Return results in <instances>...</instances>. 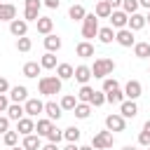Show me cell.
<instances>
[{
  "instance_id": "6da1fadb",
  "label": "cell",
  "mask_w": 150,
  "mask_h": 150,
  "mask_svg": "<svg viewBox=\"0 0 150 150\" xmlns=\"http://www.w3.org/2000/svg\"><path fill=\"white\" fill-rule=\"evenodd\" d=\"M61 84H63V80H59L56 75H45V77H40L38 89L42 96H54V94H61Z\"/></svg>"
},
{
  "instance_id": "7a4b0ae2",
  "label": "cell",
  "mask_w": 150,
  "mask_h": 150,
  "mask_svg": "<svg viewBox=\"0 0 150 150\" xmlns=\"http://www.w3.org/2000/svg\"><path fill=\"white\" fill-rule=\"evenodd\" d=\"M112 70H115V61L108 59V56H98V59L94 61V66H91V77L103 80V77L112 75Z\"/></svg>"
},
{
  "instance_id": "3957f363",
  "label": "cell",
  "mask_w": 150,
  "mask_h": 150,
  "mask_svg": "<svg viewBox=\"0 0 150 150\" xmlns=\"http://www.w3.org/2000/svg\"><path fill=\"white\" fill-rule=\"evenodd\" d=\"M98 33V16L96 14H84L82 19V38L91 42V38H96Z\"/></svg>"
},
{
  "instance_id": "277c9868",
  "label": "cell",
  "mask_w": 150,
  "mask_h": 150,
  "mask_svg": "<svg viewBox=\"0 0 150 150\" xmlns=\"http://www.w3.org/2000/svg\"><path fill=\"white\" fill-rule=\"evenodd\" d=\"M115 145V136H112V131H98V134H94V138H91V148L94 150H108V148H112Z\"/></svg>"
},
{
  "instance_id": "5b68a950",
  "label": "cell",
  "mask_w": 150,
  "mask_h": 150,
  "mask_svg": "<svg viewBox=\"0 0 150 150\" xmlns=\"http://www.w3.org/2000/svg\"><path fill=\"white\" fill-rule=\"evenodd\" d=\"M105 129L112 131V134H120V131L127 129V120L120 112H110V115H105Z\"/></svg>"
},
{
  "instance_id": "8992f818",
  "label": "cell",
  "mask_w": 150,
  "mask_h": 150,
  "mask_svg": "<svg viewBox=\"0 0 150 150\" xmlns=\"http://www.w3.org/2000/svg\"><path fill=\"white\" fill-rule=\"evenodd\" d=\"M23 19L30 23V21H38L40 19V7H42V2L40 0H23Z\"/></svg>"
},
{
  "instance_id": "52a82bcc",
  "label": "cell",
  "mask_w": 150,
  "mask_h": 150,
  "mask_svg": "<svg viewBox=\"0 0 150 150\" xmlns=\"http://www.w3.org/2000/svg\"><path fill=\"white\" fill-rule=\"evenodd\" d=\"M115 42H117L120 47H134V42H136L134 30H129V28H120V30H115Z\"/></svg>"
},
{
  "instance_id": "ba28073f",
  "label": "cell",
  "mask_w": 150,
  "mask_h": 150,
  "mask_svg": "<svg viewBox=\"0 0 150 150\" xmlns=\"http://www.w3.org/2000/svg\"><path fill=\"white\" fill-rule=\"evenodd\" d=\"M42 110H45V103H42L40 98H26V101H23V112H26L28 117H38Z\"/></svg>"
},
{
  "instance_id": "9c48e42d",
  "label": "cell",
  "mask_w": 150,
  "mask_h": 150,
  "mask_svg": "<svg viewBox=\"0 0 150 150\" xmlns=\"http://www.w3.org/2000/svg\"><path fill=\"white\" fill-rule=\"evenodd\" d=\"M120 115H122L124 120H134V117L138 115V105H136V101L124 98V101L120 103Z\"/></svg>"
},
{
  "instance_id": "30bf717a",
  "label": "cell",
  "mask_w": 150,
  "mask_h": 150,
  "mask_svg": "<svg viewBox=\"0 0 150 150\" xmlns=\"http://www.w3.org/2000/svg\"><path fill=\"white\" fill-rule=\"evenodd\" d=\"M108 19H110V28H117V30H120V28H127V19H129V14L122 12V9H112Z\"/></svg>"
},
{
  "instance_id": "8fae6325",
  "label": "cell",
  "mask_w": 150,
  "mask_h": 150,
  "mask_svg": "<svg viewBox=\"0 0 150 150\" xmlns=\"http://www.w3.org/2000/svg\"><path fill=\"white\" fill-rule=\"evenodd\" d=\"M124 98H131V101H136L141 94H143V87H141V82L138 80H129L127 84H124Z\"/></svg>"
},
{
  "instance_id": "7c38bea8",
  "label": "cell",
  "mask_w": 150,
  "mask_h": 150,
  "mask_svg": "<svg viewBox=\"0 0 150 150\" xmlns=\"http://www.w3.org/2000/svg\"><path fill=\"white\" fill-rule=\"evenodd\" d=\"M16 134H19V136H28V134H35V122H33V117L23 115V117L16 122Z\"/></svg>"
},
{
  "instance_id": "4fadbf2b",
  "label": "cell",
  "mask_w": 150,
  "mask_h": 150,
  "mask_svg": "<svg viewBox=\"0 0 150 150\" xmlns=\"http://www.w3.org/2000/svg\"><path fill=\"white\" fill-rule=\"evenodd\" d=\"M148 23H145V14H141V12H134V14H129V19H127V28L129 30H141V28H145Z\"/></svg>"
},
{
  "instance_id": "5bb4252c",
  "label": "cell",
  "mask_w": 150,
  "mask_h": 150,
  "mask_svg": "<svg viewBox=\"0 0 150 150\" xmlns=\"http://www.w3.org/2000/svg\"><path fill=\"white\" fill-rule=\"evenodd\" d=\"M9 33H12L14 38L26 35V33H28V21H26V19H12V21H9Z\"/></svg>"
},
{
  "instance_id": "9a60e30c",
  "label": "cell",
  "mask_w": 150,
  "mask_h": 150,
  "mask_svg": "<svg viewBox=\"0 0 150 150\" xmlns=\"http://www.w3.org/2000/svg\"><path fill=\"white\" fill-rule=\"evenodd\" d=\"M42 112H45V115H47L52 122H59V120H61V115H63V108H61L59 103H54V101H47Z\"/></svg>"
},
{
  "instance_id": "2e32d148",
  "label": "cell",
  "mask_w": 150,
  "mask_h": 150,
  "mask_svg": "<svg viewBox=\"0 0 150 150\" xmlns=\"http://www.w3.org/2000/svg\"><path fill=\"white\" fill-rule=\"evenodd\" d=\"M28 98V89L23 84H16V87H9V101L12 103H23Z\"/></svg>"
},
{
  "instance_id": "e0dca14e",
  "label": "cell",
  "mask_w": 150,
  "mask_h": 150,
  "mask_svg": "<svg viewBox=\"0 0 150 150\" xmlns=\"http://www.w3.org/2000/svg\"><path fill=\"white\" fill-rule=\"evenodd\" d=\"M75 54H77L80 59H91V56H94V45H91L89 40H82V42H77Z\"/></svg>"
},
{
  "instance_id": "ac0fdd59",
  "label": "cell",
  "mask_w": 150,
  "mask_h": 150,
  "mask_svg": "<svg viewBox=\"0 0 150 150\" xmlns=\"http://www.w3.org/2000/svg\"><path fill=\"white\" fill-rule=\"evenodd\" d=\"M73 77H75V80H77L80 84H87V82L91 80V68L82 63V66H77V68L73 70Z\"/></svg>"
},
{
  "instance_id": "d6986e66",
  "label": "cell",
  "mask_w": 150,
  "mask_h": 150,
  "mask_svg": "<svg viewBox=\"0 0 150 150\" xmlns=\"http://www.w3.org/2000/svg\"><path fill=\"white\" fill-rule=\"evenodd\" d=\"M35 26H38V33L49 35V33L54 30V19H52V16H40V19L35 21Z\"/></svg>"
},
{
  "instance_id": "ffe728a7",
  "label": "cell",
  "mask_w": 150,
  "mask_h": 150,
  "mask_svg": "<svg viewBox=\"0 0 150 150\" xmlns=\"http://www.w3.org/2000/svg\"><path fill=\"white\" fill-rule=\"evenodd\" d=\"M16 19V7L12 2H0V21H12Z\"/></svg>"
},
{
  "instance_id": "44dd1931",
  "label": "cell",
  "mask_w": 150,
  "mask_h": 150,
  "mask_svg": "<svg viewBox=\"0 0 150 150\" xmlns=\"http://www.w3.org/2000/svg\"><path fill=\"white\" fill-rule=\"evenodd\" d=\"M42 42H45V49H47V52H59V49H61V45H63V42H61V38H59V35H54V33L45 35V40H42Z\"/></svg>"
},
{
  "instance_id": "7402d4cb",
  "label": "cell",
  "mask_w": 150,
  "mask_h": 150,
  "mask_svg": "<svg viewBox=\"0 0 150 150\" xmlns=\"http://www.w3.org/2000/svg\"><path fill=\"white\" fill-rule=\"evenodd\" d=\"M96 38H98V42H101V45H110V42L115 40V28H110V26H105V28H98Z\"/></svg>"
},
{
  "instance_id": "603a6c76",
  "label": "cell",
  "mask_w": 150,
  "mask_h": 150,
  "mask_svg": "<svg viewBox=\"0 0 150 150\" xmlns=\"http://www.w3.org/2000/svg\"><path fill=\"white\" fill-rule=\"evenodd\" d=\"M40 70H42V66H40L38 61H28V63H23V70H21V73H23V77H30V80H33V77L40 75Z\"/></svg>"
},
{
  "instance_id": "cb8c5ba5",
  "label": "cell",
  "mask_w": 150,
  "mask_h": 150,
  "mask_svg": "<svg viewBox=\"0 0 150 150\" xmlns=\"http://www.w3.org/2000/svg\"><path fill=\"white\" fill-rule=\"evenodd\" d=\"M5 112H7V117H9V120H14V122H19V120H21V117L26 115V112H23V105H21V103H9Z\"/></svg>"
},
{
  "instance_id": "d4e9b609",
  "label": "cell",
  "mask_w": 150,
  "mask_h": 150,
  "mask_svg": "<svg viewBox=\"0 0 150 150\" xmlns=\"http://www.w3.org/2000/svg\"><path fill=\"white\" fill-rule=\"evenodd\" d=\"M124 101V91L117 87V89H112V91H105V103H110V105H120Z\"/></svg>"
},
{
  "instance_id": "484cf974",
  "label": "cell",
  "mask_w": 150,
  "mask_h": 150,
  "mask_svg": "<svg viewBox=\"0 0 150 150\" xmlns=\"http://www.w3.org/2000/svg\"><path fill=\"white\" fill-rule=\"evenodd\" d=\"M21 145H23V150H40L42 143H40V136L38 134H28V136H23V143Z\"/></svg>"
},
{
  "instance_id": "4316f807",
  "label": "cell",
  "mask_w": 150,
  "mask_h": 150,
  "mask_svg": "<svg viewBox=\"0 0 150 150\" xmlns=\"http://www.w3.org/2000/svg\"><path fill=\"white\" fill-rule=\"evenodd\" d=\"M110 12H112V7H110L105 0H98V2H96V7H94V14H96L98 19H108V16H110Z\"/></svg>"
},
{
  "instance_id": "83f0119b",
  "label": "cell",
  "mask_w": 150,
  "mask_h": 150,
  "mask_svg": "<svg viewBox=\"0 0 150 150\" xmlns=\"http://www.w3.org/2000/svg\"><path fill=\"white\" fill-rule=\"evenodd\" d=\"M73 70L75 68L70 63H56V77L59 80H70L73 77Z\"/></svg>"
},
{
  "instance_id": "f1b7e54d",
  "label": "cell",
  "mask_w": 150,
  "mask_h": 150,
  "mask_svg": "<svg viewBox=\"0 0 150 150\" xmlns=\"http://www.w3.org/2000/svg\"><path fill=\"white\" fill-rule=\"evenodd\" d=\"M73 112H75L77 120H87V117L91 115V103H80V101H77V105L73 108Z\"/></svg>"
},
{
  "instance_id": "f546056e",
  "label": "cell",
  "mask_w": 150,
  "mask_h": 150,
  "mask_svg": "<svg viewBox=\"0 0 150 150\" xmlns=\"http://www.w3.org/2000/svg\"><path fill=\"white\" fill-rule=\"evenodd\" d=\"M134 56L136 59H148L150 56V42H134Z\"/></svg>"
},
{
  "instance_id": "4dcf8cb0",
  "label": "cell",
  "mask_w": 150,
  "mask_h": 150,
  "mask_svg": "<svg viewBox=\"0 0 150 150\" xmlns=\"http://www.w3.org/2000/svg\"><path fill=\"white\" fill-rule=\"evenodd\" d=\"M80 136H82V131H80V129H77L75 124H73V127H66V129H63V138H66L68 143H77V141H80Z\"/></svg>"
},
{
  "instance_id": "1f68e13d",
  "label": "cell",
  "mask_w": 150,
  "mask_h": 150,
  "mask_svg": "<svg viewBox=\"0 0 150 150\" xmlns=\"http://www.w3.org/2000/svg\"><path fill=\"white\" fill-rule=\"evenodd\" d=\"M40 66H42L45 70L56 68V56H54V52H45V54H42V59H40Z\"/></svg>"
},
{
  "instance_id": "d6a6232c",
  "label": "cell",
  "mask_w": 150,
  "mask_h": 150,
  "mask_svg": "<svg viewBox=\"0 0 150 150\" xmlns=\"http://www.w3.org/2000/svg\"><path fill=\"white\" fill-rule=\"evenodd\" d=\"M52 127H54V124H52V120H49V117L38 120V124H35V134H38V136H47Z\"/></svg>"
},
{
  "instance_id": "836d02e7",
  "label": "cell",
  "mask_w": 150,
  "mask_h": 150,
  "mask_svg": "<svg viewBox=\"0 0 150 150\" xmlns=\"http://www.w3.org/2000/svg\"><path fill=\"white\" fill-rule=\"evenodd\" d=\"M84 14H87V9H84L82 5H70V9H68V16H70L73 21H82Z\"/></svg>"
},
{
  "instance_id": "e575fe53",
  "label": "cell",
  "mask_w": 150,
  "mask_h": 150,
  "mask_svg": "<svg viewBox=\"0 0 150 150\" xmlns=\"http://www.w3.org/2000/svg\"><path fill=\"white\" fill-rule=\"evenodd\" d=\"M138 145H143V148L150 145V120L143 124V129H141V134H138Z\"/></svg>"
},
{
  "instance_id": "d590c367",
  "label": "cell",
  "mask_w": 150,
  "mask_h": 150,
  "mask_svg": "<svg viewBox=\"0 0 150 150\" xmlns=\"http://www.w3.org/2000/svg\"><path fill=\"white\" fill-rule=\"evenodd\" d=\"M91 94H94V89H91L89 84H82L80 91H77V101H80V103H89V101H91Z\"/></svg>"
},
{
  "instance_id": "8d00e7d4",
  "label": "cell",
  "mask_w": 150,
  "mask_h": 150,
  "mask_svg": "<svg viewBox=\"0 0 150 150\" xmlns=\"http://www.w3.org/2000/svg\"><path fill=\"white\" fill-rule=\"evenodd\" d=\"M63 110H73L75 105H77V96H73V94H63V98H61V103H59Z\"/></svg>"
},
{
  "instance_id": "74e56055",
  "label": "cell",
  "mask_w": 150,
  "mask_h": 150,
  "mask_svg": "<svg viewBox=\"0 0 150 150\" xmlns=\"http://www.w3.org/2000/svg\"><path fill=\"white\" fill-rule=\"evenodd\" d=\"M49 143H59V141H63V129H59V127H52L49 129V134L45 136Z\"/></svg>"
},
{
  "instance_id": "f35d334b",
  "label": "cell",
  "mask_w": 150,
  "mask_h": 150,
  "mask_svg": "<svg viewBox=\"0 0 150 150\" xmlns=\"http://www.w3.org/2000/svg\"><path fill=\"white\" fill-rule=\"evenodd\" d=\"M30 47H33V40L30 38H26V35L16 38V49L19 52H30Z\"/></svg>"
},
{
  "instance_id": "ab89813d",
  "label": "cell",
  "mask_w": 150,
  "mask_h": 150,
  "mask_svg": "<svg viewBox=\"0 0 150 150\" xmlns=\"http://www.w3.org/2000/svg\"><path fill=\"white\" fill-rule=\"evenodd\" d=\"M89 103H91V108H101V105L105 103V91H96V89H94V94H91V101H89Z\"/></svg>"
},
{
  "instance_id": "60d3db41",
  "label": "cell",
  "mask_w": 150,
  "mask_h": 150,
  "mask_svg": "<svg viewBox=\"0 0 150 150\" xmlns=\"http://www.w3.org/2000/svg\"><path fill=\"white\" fill-rule=\"evenodd\" d=\"M2 141H5L7 148H14V145L19 143V134H16V131H5V134H2Z\"/></svg>"
},
{
  "instance_id": "b9f144b4",
  "label": "cell",
  "mask_w": 150,
  "mask_h": 150,
  "mask_svg": "<svg viewBox=\"0 0 150 150\" xmlns=\"http://www.w3.org/2000/svg\"><path fill=\"white\" fill-rule=\"evenodd\" d=\"M138 0H122V12H127V14H134V12H138Z\"/></svg>"
},
{
  "instance_id": "7bdbcfd3",
  "label": "cell",
  "mask_w": 150,
  "mask_h": 150,
  "mask_svg": "<svg viewBox=\"0 0 150 150\" xmlns=\"http://www.w3.org/2000/svg\"><path fill=\"white\" fill-rule=\"evenodd\" d=\"M120 87V82L115 80V77H103V87H101V91H112V89H117Z\"/></svg>"
},
{
  "instance_id": "ee69618b",
  "label": "cell",
  "mask_w": 150,
  "mask_h": 150,
  "mask_svg": "<svg viewBox=\"0 0 150 150\" xmlns=\"http://www.w3.org/2000/svg\"><path fill=\"white\" fill-rule=\"evenodd\" d=\"M9 117L7 115H0V134H5V131H9Z\"/></svg>"
},
{
  "instance_id": "f6af8a7d",
  "label": "cell",
  "mask_w": 150,
  "mask_h": 150,
  "mask_svg": "<svg viewBox=\"0 0 150 150\" xmlns=\"http://www.w3.org/2000/svg\"><path fill=\"white\" fill-rule=\"evenodd\" d=\"M7 91H9V82H7V77L0 75V94H7Z\"/></svg>"
},
{
  "instance_id": "bcb514c9",
  "label": "cell",
  "mask_w": 150,
  "mask_h": 150,
  "mask_svg": "<svg viewBox=\"0 0 150 150\" xmlns=\"http://www.w3.org/2000/svg\"><path fill=\"white\" fill-rule=\"evenodd\" d=\"M7 105H9V98H7L5 94H0V112H5V110H7Z\"/></svg>"
},
{
  "instance_id": "7dc6e473",
  "label": "cell",
  "mask_w": 150,
  "mask_h": 150,
  "mask_svg": "<svg viewBox=\"0 0 150 150\" xmlns=\"http://www.w3.org/2000/svg\"><path fill=\"white\" fill-rule=\"evenodd\" d=\"M59 5H61V0H45V7H49V9H59Z\"/></svg>"
},
{
  "instance_id": "c3c4849f",
  "label": "cell",
  "mask_w": 150,
  "mask_h": 150,
  "mask_svg": "<svg viewBox=\"0 0 150 150\" xmlns=\"http://www.w3.org/2000/svg\"><path fill=\"white\" fill-rule=\"evenodd\" d=\"M40 150H61V148H59V143H49L47 141L45 145H40Z\"/></svg>"
},
{
  "instance_id": "681fc988",
  "label": "cell",
  "mask_w": 150,
  "mask_h": 150,
  "mask_svg": "<svg viewBox=\"0 0 150 150\" xmlns=\"http://www.w3.org/2000/svg\"><path fill=\"white\" fill-rule=\"evenodd\" d=\"M105 2H108L112 9H122V0H105Z\"/></svg>"
},
{
  "instance_id": "f907efd6",
  "label": "cell",
  "mask_w": 150,
  "mask_h": 150,
  "mask_svg": "<svg viewBox=\"0 0 150 150\" xmlns=\"http://www.w3.org/2000/svg\"><path fill=\"white\" fill-rule=\"evenodd\" d=\"M63 150H80V145H77V143H68Z\"/></svg>"
},
{
  "instance_id": "816d5d0a",
  "label": "cell",
  "mask_w": 150,
  "mask_h": 150,
  "mask_svg": "<svg viewBox=\"0 0 150 150\" xmlns=\"http://www.w3.org/2000/svg\"><path fill=\"white\" fill-rule=\"evenodd\" d=\"M138 5H141V7H145V9H150V0H138Z\"/></svg>"
},
{
  "instance_id": "f5cc1de1",
  "label": "cell",
  "mask_w": 150,
  "mask_h": 150,
  "mask_svg": "<svg viewBox=\"0 0 150 150\" xmlns=\"http://www.w3.org/2000/svg\"><path fill=\"white\" fill-rule=\"evenodd\" d=\"M122 150H138V148H136V145H124Z\"/></svg>"
},
{
  "instance_id": "db71d44e",
  "label": "cell",
  "mask_w": 150,
  "mask_h": 150,
  "mask_svg": "<svg viewBox=\"0 0 150 150\" xmlns=\"http://www.w3.org/2000/svg\"><path fill=\"white\" fill-rule=\"evenodd\" d=\"M80 150H94L91 145H80Z\"/></svg>"
},
{
  "instance_id": "11a10c76",
  "label": "cell",
  "mask_w": 150,
  "mask_h": 150,
  "mask_svg": "<svg viewBox=\"0 0 150 150\" xmlns=\"http://www.w3.org/2000/svg\"><path fill=\"white\" fill-rule=\"evenodd\" d=\"M9 150H23V145H14V148H9Z\"/></svg>"
},
{
  "instance_id": "9f6ffc18",
  "label": "cell",
  "mask_w": 150,
  "mask_h": 150,
  "mask_svg": "<svg viewBox=\"0 0 150 150\" xmlns=\"http://www.w3.org/2000/svg\"><path fill=\"white\" fill-rule=\"evenodd\" d=\"M145 23H150V9H148V14H145Z\"/></svg>"
},
{
  "instance_id": "6f0895ef",
  "label": "cell",
  "mask_w": 150,
  "mask_h": 150,
  "mask_svg": "<svg viewBox=\"0 0 150 150\" xmlns=\"http://www.w3.org/2000/svg\"><path fill=\"white\" fill-rule=\"evenodd\" d=\"M145 150H150V145H148V148H145Z\"/></svg>"
},
{
  "instance_id": "680465c9",
  "label": "cell",
  "mask_w": 150,
  "mask_h": 150,
  "mask_svg": "<svg viewBox=\"0 0 150 150\" xmlns=\"http://www.w3.org/2000/svg\"><path fill=\"white\" fill-rule=\"evenodd\" d=\"M0 2H2V0H0Z\"/></svg>"
}]
</instances>
